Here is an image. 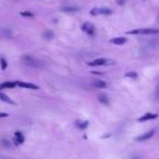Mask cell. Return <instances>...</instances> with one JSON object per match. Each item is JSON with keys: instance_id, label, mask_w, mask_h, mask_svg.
Returning a JSON list of instances; mask_svg holds the SVG:
<instances>
[{"instance_id": "1", "label": "cell", "mask_w": 159, "mask_h": 159, "mask_svg": "<svg viewBox=\"0 0 159 159\" xmlns=\"http://www.w3.org/2000/svg\"><path fill=\"white\" fill-rule=\"evenodd\" d=\"M159 30L157 28H151V27H143V28H137V30L128 31V35H155L158 34Z\"/></svg>"}, {"instance_id": "2", "label": "cell", "mask_w": 159, "mask_h": 159, "mask_svg": "<svg viewBox=\"0 0 159 159\" xmlns=\"http://www.w3.org/2000/svg\"><path fill=\"white\" fill-rule=\"evenodd\" d=\"M22 61H23L24 65H28L31 68H39L41 65V62L39 60H37L32 56H28V55L22 57Z\"/></svg>"}, {"instance_id": "3", "label": "cell", "mask_w": 159, "mask_h": 159, "mask_svg": "<svg viewBox=\"0 0 159 159\" xmlns=\"http://www.w3.org/2000/svg\"><path fill=\"white\" fill-rule=\"evenodd\" d=\"M113 61L112 60H109L107 58H98V59H95L93 61L88 62L87 65L89 67H103V65H112Z\"/></svg>"}, {"instance_id": "4", "label": "cell", "mask_w": 159, "mask_h": 159, "mask_svg": "<svg viewBox=\"0 0 159 159\" xmlns=\"http://www.w3.org/2000/svg\"><path fill=\"white\" fill-rule=\"evenodd\" d=\"M91 15H109V14L112 13V10L110 8H105V7H101V8H94L91 10Z\"/></svg>"}, {"instance_id": "5", "label": "cell", "mask_w": 159, "mask_h": 159, "mask_svg": "<svg viewBox=\"0 0 159 159\" xmlns=\"http://www.w3.org/2000/svg\"><path fill=\"white\" fill-rule=\"evenodd\" d=\"M81 28L84 33H86L87 35H89V36L95 35V26H94V24L91 23V22H85L84 24H82Z\"/></svg>"}, {"instance_id": "6", "label": "cell", "mask_w": 159, "mask_h": 159, "mask_svg": "<svg viewBox=\"0 0 159 159\" xmlns=\"http://www.w3.org/2000/svg\"><path fill=\"white\" fill-rule=\"evenodd\" d=\"M155 134V130H151V131H148V132H145L144 134H141L138 135V136H136L135 137V141L136 142H144V141H148L149 138H151L153 136H154Z\"/></svg>"}, {"instance_id": "7", "label": "cell", "mask_w": 159, "mask_h": 159, "mask_svg": "<svg viewBox=\"0 0 159 159\" xmlns=\"http://www.w3.org/2000/svg\"><path fill=\"white\" fill-rule=\"evenodd\" d=\"M158 118V114L157 113H153V112H147L145 114H143L142 117L137 119L138 122H146L149 121V120H155V119Z\"/></svg>"}, {"instance_id": "8", "label": "cell", "mask_w": 159, "mask_h": 159, "mask_svg": "<svg viewBox=\"0 0 159 159\" xmlns=\"http://www.w3.org/2000/svg\"><path fill=\"white\" fill-rule=\"evenodd\" d=\"M13 141H14V144H15L16 146L22 145L25 141V137H24V135H23V133L20 132V131H16L13 135Z\"/></svg>"}, {"instance_id": "9", "label": "cell", "mask_w": 159, "mask_h": 159, "mask_svg": "<svg viewBox=\"0 0 159 159\" xmlns=\"http://www.w3.org/2000/svg\"><path fill=\"white\" fill-rule=\"evenodd\" d=\"M18 86H20L21 88H27V89H39L38 85H35L33 83H26V82H22V81H18L16 82Z\"/></svg>"}, {"instance_id": "10", "label": "cell", "mask_w": 159, "mask_h": 159, "mask_svg": "<svg viewBox=\"0 0 159 159\" xmlns=\"http://www.w3.org/2000/svg\"><path fill=\"white\" fill-rule=\"evenodd\" d=\"M127 41H128L127 38H125V37H122V36L110 39V43H112L113 45H117V46H122V45H124V44L127 43Z\"/></svg>"}, {"instance_id": "11", "label": "cell", "mask_w": 159, "mask_h": 159, "mask_svg": "<svg viewBox=\"0 0 159 159\" xmlns=\"http://www.w3.org/2000/svg\"><path fill=\"white\" fill-rule=\"evenodd\" d=\"M15 86H18L16 82H3V83L0 85V88L1 89H5V88L12 89V88H15Z\"/></svg>"}, {"instance_id": "12", "label": "cell", "mask_w": 159, "mask_h": 159, "mask_svg": "<svg viewBox=\"0 0 159 159\" xmlns=\"http://www.w3.org/2000/svg\"><path fill=\"white\" fill-rule=\"evenodd\" d=\"M93 84H94V86L97 87V88H106V87H107V83H106L105 81H103V80H95V81L93 82Z\"/></svg>"}, {"instance_id": "13", "label": "cell", "mask_w": 159, "mask_h": 159, "mask_svg": "<svg viewBox=\"0 0 159 159\" xmlns=\"http://www.w3.org/2000/svg\"><path fill=\"white\" fill-rule=\"evenodd\" d=\"M0 99L2 100V101H5V103H8V104H10V105H13V106H15V103H14L13 100L11 99V98H9L7 95L5 94V93H0Z\"/></svg>"}, {"instance_id": "14", "label": "cell", "mask_w": 159, "mask_h": 159, "mask_svg": "<svg viewBox=\"0 0 159 159\" xmlns=\"http://www.w3.org/2000/svg\"><path fill=\"white\" fill-rule=\"evenodd\" d=\"M75 124H76V127H78V129L85 130L89 125V122L88 121H76Z\"/></svg>"}, {"instance_id": "15", "label": "cell", "mask_w": 159, "mask_h": 159, "mask_svg": "<svg viewBox=\"0 0 159 159\" xmlns=\"http://www.w3.org/2000/svg\"><path fill=\"white\" fill-rule=\"evenodd\" d=\"M138 76V74L135 71H129V72L125 73V78H129L131 80H136Z\"/></svg>"}, {"instance_id": "16", "label": "cell", "mask_w": 159, "mask_h": 159, "mask_svg": "<svg viewBox=\"0 0 159 159\" xmlns=\"http://www.w3.org/2000/svg\"><path fill=\"white\" fill-rule=\"evenodd\" d=\"M98 100H99V103H101L105 106L109 105V99H108V97L106 96V95H100L99 97H98Z\"/></svg>"}, {"instance_id": "17", "label": "cell", "mask_w": 159, "mask_h": 159, "mask_svg": "<svg viewBox=\"0 0 159 159\" xmlns=\"http://www.w3.org/2000/svg\"><path fill=\"white\" fill-rule=\"evenodd\" d=\"M60 10L63 12H75L78 10V8H76V7H62Z\"/></svg>"}, {"instance_id": "18", "label": "cell", "mask_w": 159, "mask_h": 159, "mask_svg": "<svg viewBox=\"0 0 159 159\" xmlns=\"http://www.w3.org/2000/svg\"><path fill=\"white\" fill-rule=\"evenodd\" d=\"M20 15L23 16V18H26V19H32V18H34V14H33L32 12H28V11H23V12L20 13Z\"/></svg>"}, {"instance_id": "19", "label": "cell", "mask_w": 159, "mask_h": 159, "mask_svg": "<svg viewBox=\"0 0 159 159\" xmlns=\"http://www.w3.org/2000/svg\"><path fill=\"white\" fill-rule=\"evenodd\" d=\"M0 65H1V70L5 71L7 68H8V62H7V60L3 58V57H1L0 58Z\"/></svg>"}, {"instance_id": "20", "label": "cell", "mask_w": 159, "mask_h": 159, "mask_svg": "<svg viewBox=\"0 0 159 159\" xmlns=\"http://www.w3.org/2000/svg\"><path fill=\"white\" fill-rule=\"evenodd\" d=\"M43 35L45 38H47V39H51L52 37H54V33L50 32V31H45V32L43 33Z\"/></svg>"}, {"instance_id": "21", "label": "cell", "mask_w": 159, "mask_h": 159, "mask_svg": "<svg viewBox=\"0 0 159 159\" xmlns=\"http://www.w3.org/2000/svg\"><path fill=\"white\" fill-rule=\"evenodd\" d=\"M5 117H8V114L7 113H1L0 114V118H5Z\"/></svg>"}, {"instance_id": "22", "label": "cell", "mask_w": 159, "mask_h": 159, "mask_svg": "<svg viewBox=\"0 0 159 159\" xmlns=\"http://www.w3.org/2000/svg\"><path fill=\"white\" fill-rule=\"evenodd\" d=\"M118 3H119V5H123L124 0H118Z\"/></svg>"}]
</instances>
